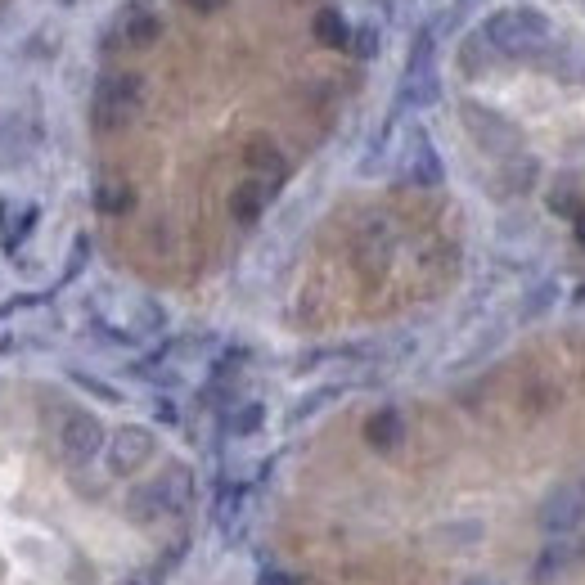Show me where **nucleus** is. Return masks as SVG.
<instances>
[{
  "instance_id": "obj_1",
  "label": "nucleus",
  "mask_w": 585,
  "mask_h": 585,
  "mask_svg": "<svg viewBox=\"0 0 585 585\" xmlns=\"http://www.w3.org/2000/svg\"><path fill=\"white\" fill-rule=\"evenodd\" d=\"M482 41L500 54H522L549 41V14L540 5H504L482 23Z\"/></svg>"
},
{
  "instance_id": "obj_2",
  "label": "nucleus",
  "mask_w": 585,
  "mask_h": 585,
  "mask_svg": "<svg viewBox=\"0 0 585 585\" xmlns=\"http://www.w3.org/2000/svg\"><path fill=\"white\" fill-rule=\"evenodd\" d=\"M99 450H104V423L95 414H72L59 428V455L68 464H90Z\"/></svg>"
},
{
  "instance_id": "obj_3",
  "label": "nucleus",
  "mask_w": 585,
  "mask_h": 585,
  "mask_svg": "<svg viewBox=\"0 0 585 585\" xmlns=\"http://www.w3.org/2000/svg\"><path fill=\"white\" fill-rule=\"evenodd\" d=\"M135 104H140V90H135L131 77H108L104 86L95 90V117L104 126L126 122V117L135 113Z\"/></svg>"
},
{
  "instance_id": "obj_4",
  "label": "nucleus",
  "mask_w": 585,
  "mask_h": 585,
  "mask_svg": "<svg viewBox=\"0 0 585 585\" xmlns=\"http://www.w3.org/2000/svg\"><path fill=\"white\" fill-rule=\"evenodd\" d=\"M153 455V437L144 428H122L113 437V464L117 468H135L140 459Z\"/></svg>"
},
{
  "instance_id": "obj_5",
  "label": "nucleus",
  "mask_w": 585,
  "mask_h": 585,
  "mask_svg": "<svg viewBox=\"0 0 585 585\" xmlns=\"http://www.w3.org/2000/svg\"><path fill=\"white\" fill-rule=\"evenodd\" d=\"M153 32H158V23H153L149 14H131V18H126V41H131V45L149 41Z\"/></svg>"
},
{
  "instance_id": "obj_6",
  "label": "nucleus",
  "mask_w": 585,
  "mask_h": 585,
  "mask_svg": "<svg viewBox=\"0 0 585 585\" xmlns=\"http://www.w3.org/2000/svg\"><path fill=\"white\" fill-rule=\"evenodd\" d=\"M117 585H158V572H126Z\"/></svg>"
}]
</instances>
